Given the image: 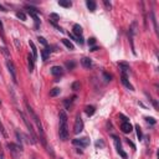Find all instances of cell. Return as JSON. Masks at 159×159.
<instances>
[{
    "instance_id": "6da1fadb",
    "label": "cell",
    "mask_w": 159,
    "mask_h": 159,
    "mask_svg": "<svg viewBox=\"0 0 159 159\" xmlns=\"http://www.w3.org/2000/svg\"><path fill=\"white\" fill-rule=\"evenodd\" d=\"M25 104H26L27 113L30 114V117L32 118V120L36 123V127H37V130H39V134H40V140H41V143H42L45 147H47V143H46V137H45V132H43V127H42V124H41V122H40V118L37 117V114L34 112V109L31 108V106H30L27 102H26Z\"/></svg>"
},
{
    "instance_id": "7a4b0ae2",
    "label": "cell",
    "mask_w": 159,
    "mask_h": 159,
    "mask_svg": "<svg viewBox=\"0 0 159 159\" xmlns=\"http://www.w3.org/2000/svg\"><path fill=\"white\" fill-rule=\"evenodd\" d=\"M60 127H58V135L61 140H67L68 139V127H67V114L65 111L60 112Z\"/></svg>"
},
{
    "instance_id": "3957f363",
    "label": "cell",
    "mask_w": 159,
    "mask_h": 159,
    "mask_svg": "<svg viewBox=\"0 0 159 159\" xmlns=\"http://www.w3.org/2000/svg\"><path fill=\"white\" fill-rule=\"evenodd\" d=\"M20 116L22 117V120H24L25 125L27 127V130H29L30 137H31V143H32V144H35V143L37 142V135L35 134V130H34V125H32V123L27 119V117L24 114V112H20Z\"/></svg>"
},
{
    "instance_id": "277c9868",
    "label": "cell",
    "mask_w": 159,
    "mask_h": 159,
    "mask_svg": "<svg viewBox=\"0 0 159 159\" xmlns=\"http://www.w3.org/2000/svg\"><path fill=\"white\" fill-rule=\"evenodd\" d=\"M6 145H7V148H9L10 153L12 154V157H14V158H19V157H20V154L22 153V147H21V145H19V144H15V143H7Z\"/></svg>"
},
{
    "instance_id": "5b68a950",
    "label": "cell",
    "mask_w": 159,
    "mask_h": 159,
    "mask_svg": "<svg viewBox=\"0 0 159 159\" xmlns=\"http://www.w3.org/2000/svg\"><path fill=\"white\" fill-rule=\"evenodd\" d=\"M83 130V120L81 118V116L78 114L75 119V124H73V133L75 134H80Z\"/></svg>"
},
{
    "instance_id": "8992f818",
    "label": "cell",
    "mask_w": 159,
    "mask_h": 159,
    "mask_svg": "<svg viewBox=\"0 0 159 159\" xmlns=\"http://www.w3.org/2000/svg\"><path fill=\"white\" fill-rule=\"evenodd\" d=\"M6 67L9 70V73L11 75V78L14 81V83H17V78H16V68H15V65L11 60H7L6 61Z\"/></svg>"
},
{
    "instance_id": "52a82bcc",
    "label": "cell",
    "mask_w": 159,
    "mask_h": 159,
    "mask_svg": "<svg viewBox=\"0 0 159 159\" xmlns=\"http://www.w3.org/2000/svg\"><path fill=\"white\" fill-rule=\"evenodd\" d=\"M112 137H113V139H114V144H116L117 153H118L123 159H127V154H125V152H123V148H122V144H120L119 138H118V137H116V135H112Z\"/></svg>"
},
{
    "instance_id": "ba28073f",
    "label": "cell",
    "mask_w": 159,
    "mask_h": 159,
    "mask_svg": "<svg viewBox=\"0 0 159 159\" xmlns=\"http://www.w3.org/2000/svg\"><path fill=\"white\" fill-rule=\"evenodd\" d=\"M72 144L84 148V147H87V145L89 144V139H88L87 137H82V138H75V139L72 140Z\"/></svg>"
},
{
    "instance_id": "9c48e42d",
    "label": "cell",
    "mask_w": 159,
    "mask_h": 159,
    "mask_svg": "<svg viewBox=\"0 0 159 159\" xmlns=\"http://www.w3.org/2000/svg\"><path fill=\"white\" fill-rule=\"evenodd\" d=\"M51 75L55 76L56 78H58L63 75V68L61 66H52L51 67Z\"/></svg>"
},
{
    "instance_id": "30bf717a",
    "label": "cell",
    "mask_w": 159,
    "mask_h": 159,
    "mask_svg": "<svg viewBox=\"0 0 159 159\" xmlns=\"http://www.w3.org/2000/svg\"><path fill=\"white\" fill-rule=\"evenodd\" d=\"M118 66H119V68H120V71H122V75H129L130 73V67H129V65L128 63H125V62H120V63H118Z\"/></svg>"
},
{
    "instance_id": "8fae6325",
    "label": "cell",
    "mask_w": 159,
    "mask_h": 159,
    "mask_svg": "<svg viewBox=\"0 0 159 159\" xmlns=\"http://www.w3.org/2000/svg\"><path fill=\"white\" fill-rule=\"evenodd\" d=\"M132 129H133V125H132L129 122H122V124H120V130H122L123 133H130Z\"/></svg>"
},
{
    "instance_id": "7c38bea8",
    "label": "cell",
    "mask_w": 159,
    "mask_h": 159,
    "mask_svg": "<svg viewBox=\"0 0 159 159\" xmlns=\"http://www.w3.org/2000/svg\"><path fill=\"white\" fill-rule=\"evenodd\" d=\"M82 27L78 25V24H75L73 25V27H72V35H75V36H77V37H81L82 36Z\"/></svg>"
},
{
    "instance_id": "4fadbf2b",
    "label": "cell",
    "mask_w": 159,
    "mask_h": 159,
    "mask_svg": "<svg viewBox=\"0 0 159 159\" xmlns=\"http://www.w3.org/2000/svg\"><path fill=\"white\" fill-rule=\"evenodd\" d=\"M120 81H122V83L128 88V89H130V91H134V87L130 84V82L128 81V77L125 76V75H122L120 76Z\"/></svg>"
},
{
    "instance_id": "5bb4252c",
    "label": "cell",
    "mask_w": 159,
    "mask_h": 159,
    "mask_svg": "<svg viewBox=\"0 0 159 159\" xmlns=\"http://www.w3.org/2000/svg\"><path fill=\"white\" fill-rule=\"evenodd\" d=\"M27 66H29V71L32 72L34 71V67H35V58L30 53L27 55Z\"/></svg>"
},
{
    "instance_id": "9a60e30c",
    "label": "cell",
    "mask_w": 159,
    "mask_h": 159,
    "mask_svg": "<svg viewBox=\"0 0 159 159\" xmlns=\"http://www.w3.org/2000/svg\"><path fill=\"white\" fill-rule=\"evenodd\" d=\"M81 65H82L84 68H89V67L92 66V60H91L89 57H83V58L81 60Z\"/></svg>"
},
{
    "instance_id": "2e32d148",
    "label": "cell",
    "mask_w": 159,
    "mask_h": 159,
    "mask_svg": "<svg viewBox=\"0 0 159 159\" xmlns=\"http://www.w3.org/2000/svg\"><path fill=\"white\" fill-rule=\"evenodd\" d=\"M50 53H51V48H50L48 46H46V47H45V48L41 51V56H42V60H43V61H46V60L48 58Z\"/></svg>"
},
{
    "instance_id": "e0dca14e",
    "label": "cell",
    "mask_w": 159,
    "mask_h": 159,
    "mask_svg": "<svg viewBox=\"0 0 159 159\" xmlns=\"http://www.w3.org/2000/svg\"><path fill=\"white\" fill-rule=\"evenodd\" d=\"M75 98H76V96H72V97H70V98H66V99L63 101V104H65V107H66L67 109H70V108H71V106H72V103H73Z\"/></svg>"
},
{
    "instance_id": "ac0fdd59",
    "label": "cell",
    "mask_w": 159,
    "mask_h": 159,
    "mask_svg": "<svg viewBox=\"0 0 159 159\" xmlns=\"http://www.w3.org/2000/svg\"><path fill=\"white\" fill-rule=\"evenodd\" d=\"M86 5H87V7L91 12H93L96 10V2L93 0H86Z\"/></svg>"
},
{
    "instance_id": "d6986e66",
    "label": "cell",
    "mask_w": 159,
    "mask_h": 159,
    "mask_svg": "<svg viewBox=\"0 0 159 159\" xmlns=\"http://www.w3.org/2000/svg\"><path fill=\"white\" fill-rule=\"evenodd\" d=\"M84 112H86V114H87L88 117H91V116H93V113L96 112V108H94V106H87V107L84 108Z\"/></svg>"
},
{
    "instance_id": "ffe728a7",
    "label": "cell",
    "mask_w": 159,
    "mask_h": 159,
    "mask_svg": "<svg viewBox=\"0 0 159 159\" xmlns=\"http://www.w3.org/2000/svg\"><path fill=\"white\" fill-rule=\"evenodd\" d=\"M62 43H63L68 50H75V46H73V43H72L70 40H67V39H62Z\"/></svg>"
},
{
    "instance_id": "44dd1931",
    "label": "cell",
    "mask_w": 159,
    "mask_h": 159,
    "mask_svg": "<svg viewBox=\"0 0 159 159\" xmlns=\"http://www.w3.org/2000/svg\"><path fill=\"white\" fill-rule=\"evenodd\" d=\"M60 6H63V7H70V6H72V2L70 1V0H58V2H57Z\"/></svg>"
},
{
    "instance_id": "7402d4cb",
    "label": "cell",
    "mask_w": 159,
    "mask_h": 159,
    "mask_svg": "<svg viewBox=\"0 0 159 159\" xmlns=\"http://www.w3.org/2000/svg\"><path fill=\"white\" fill-rule=\"evenodd\" d=\"M29 45H30V47H31V50H32V57L36 60V58H37V50H36V46H35V43H34L32 41H29Z\"/></svg>"
},
{
    "instance_id": "603a6c76",
    "label": "cell",
    "mask_w": 159,
    "mask_h": 159,
    "mask_svg": "<svg viewBox=\"0 0 159 159\" xmlns=\"http://www.w3.org/2000/svg\"><path fill=\"white\" fill-rule=\"evenodd\" d=\"M16 17L20 19L21 21H26V14L22 12V11H17V12H16Z\"/></svg>"
},
{
    "instance_id": "cb8c5ba5",
    "label": "cell",
    "mask_w": 159,
    "mask_h": 159,
    "mask_svg": "<svg viewBox=\"0 0 159 159\" xmlns=\"http://www.w3.org/2000/svg\"><path fill=\"white\" fill-rule=\"evenodd\" d=\"M150 19H152V22H153V25H154V30H155V32H158V26H157V20H155V15H154V12H153V11L150 12Z\"/></svg>"
},
{
    "instance_id": "d4e9b609",
    "label": "cell",
    "mask_w": 159,
    "mask_h": 159,
    "mask_svg": "<svg viewBox=\"0 0 159 159\" xmlns=\"http://www.w3.org/2000/svg\"><path fill=\"white\" fill-rule=\"evenodd\" d=\"M60 88H57V87H55V88H52L51 91H50V96L51 97H55V96H57V94H60Z\"/></svg>"
},
{
    "instance_id": "484cf974",
    "label": "cell",
    "mask_w": 159,
    "mask_h": 159,
    "mask_svg": "<svg viewBox=\"0 0 159 159\" xmlns=\"http://www.w3.org/2000/svg\"><path fill=\"white\" fill-rule=\"evenodd\" d=\"M58 19H60V16H58L57 14H53V12H52V14H50V20H51V22H52V24H55V21H57Z\"/></svg>"
},
{
    "instance_id": "4316f807",
    "label": "cell",
    "mask_w": 159,
    "mask_h": 159,
    "mask_svg": "<svg viewBox=\"0 0 159 159\" xmlns=\"http://www.w3.org/2000/svg\"><path fill=\"white\" fill-rule=\"evenodd\" d=\"M135 129H137V137H138V139L142 140V138H143V133H142L140 127H139V125H135Z\"/></svg>"
},
{
    "instance_id": "83f0119b",
    "label": "cell",
    "mask_w": 159,
    "mask_h": 159,
    "mask_svg": "<svg viewBox=\"0 0 159 159\" xmlns=\"http://www.w3.org/2000/svg\"><path fill=\"white\" fill-rule=\"evenodd\" d=\"M0 36H1V40L2 42H5V35H4V27H2V22L0 21Z\"/></svg>"
},
{
    "instance_id": "f1b7e54d",
    "label": "cell",
    "mask_w": 159,
    "mask_h": 159,
    "mask_svg": "<svg viewBox=\"0 0 159 159\" xmlns=\"http://www.w3.org/2000/svg\"><path fill=\"white\" fill-rule=\"evenodd\" d=\"M75 65H76V63H75L73 61H71V62H66V67H67L68 70H73V68H75Z\"/></svg>"
},
{
    "instance_id": "f546056e",
    "label": "cell",
    "mask_w": 159,
    "mask_h": 159,
    "mask_svg": "<svg viewBox=\"0 0 159 159\" xmlns=\"http://www.w3.org/2000/svg\"><path fill=\"white\" fill-rule=\"evenodd\" d=\"M37 40H39V42H41V43H42V45H43L45 47L47 46V42H46L45 37H42V36H39V37H37Z\"/></svg>"
},
{
    "instance_id": "4dcf8cb0",
    "label": "cell",
    "mask_w": 159,
    "mask_h": 159,
    "mask_svg": "<svg viewBox=\"0 0 159 159\" xmlns=\"http://www.w3.org/2000/svg\"><path fill=\"white\" fill-rule=\"evenodd\" d=\"M71 87H72V89H73V91H77V89H80V82H73Z\"/></svg>"
},
{
    "instance_id": "1f68e13d",
    "label": "cell",
    "mask_w": 159,
    "mask_h": 159,
    "mask_svg": "<svg viewBox=\"0 0 159 159\" xmlns=\"http://www.w3.org/2000/svg\"><path fill=\"white\" fill-rule=\"evenodd\" d=\"M0 133L4 135V137H6L7 134H6V130H5V128H4V125H2V123L0 122Z\"/></svg>"
},
{
    "instance_id": "d6a6232c",
    "label": "cell",
    "mask_w": 159,
    "mask_h": 159,
    "mask_svg": "<svg viewBox=\"0 0 159 159\" xmlns=\"http://www.w3.org/2000/svg\"><path fill=\"white\" fill-rule=\"evenodd\" d=\"M103 4L106 5V7H107V10H111V7H112V4H111L109 1H107V0H103Z\"/></svg>"
},
{
    "instance_id": "836d02e7",
    "label": "cell",
    "mask_w": 159,
    "mask_h": 159,
    "mask_svg": "<svg viewBox=\"0 0 159 159\" xmlns=\"http://www.w3.org/2000/svg\"><path fill=\"white\" fill-rule=\"evenodd\" d=\"M145 120H147L148 123H150V124H155V119H154V118H152V117H147V118H145Z\"/></svg>"
},
{
    "instance_id": "e575fe53",
    "label": "cell",
    "mask_w": 159,
    "mask_h": 159,
    "mask_svg": "<svg viewBox=\"0 0 159 159\" xmlns=\"http://www.w3.org/2000/svg\"><path fill=\"white\" fill-rule=\"evenodd\" d=\"M94 43H96V39H94V37H91V39L88 40V45H89V46H93Z\"/></svg>"
},
{
    "instance_id": "d590c367",
    "label": "cell",
    "mask_w": 159,
    "mask_h": 159,
    "mask_svg": "<svg viewBox=\"0 0 159 159\" xmlns=\"http://www.w3.org/2000/svg\"><path fill=\"white\" fill-rule=\"evenodd\" d=\"M96 147H104V143H103V140H102V139L97 140V142H96Z\"/></svg>"
},
{
    "instance_id": "8d00e7d4",
    "label": "cell",
    "mask_w": 159,
    "mask_h": 159,
    "mask_svg": "<svg viewBox=\"0 0 159 159\" xmlns=\"http://www.w3.org/2000/svg\"><path fill=\"white\" fill-rule=\"evenodd\" d=\"M103 76L106 77V81H111V80H112V76H111V75H108L107 72H103Z\"/></svg>"
},
{
    "instance_id": "74e56055",
    "label": "cell",
    "mask_w": 159,
    "mask_h": 159,
    "mask_svg": "<svg viewBox=\"0 0 159 159\" xmlns=\"http://www.w3.org/2000/svg\"><path fill=\"white\" fill-rule=\"evenodd\" d=\"M119 118H122V120H123V122H129V120H128V118H127L125 116H123V114H119Z\"/></svg>"
},
{
    "instance_id": "f35d334b",
    "label": "cell",
    "mask_w": 159,
    "mask_h": 159,
    "mask_svg": "<svg viewBox=\"0 0 159 159\" xmlns=\"http://www.w3.org/2000/svg\"><path fill=\"white\" fill-rule=\"evenodd\" d=\"M97 50H98V47H97V46H92V47L89 48V51H97Z\"/></svg>"
},
{
    "instance_id": "ab89813d",
    "label": "cell",
    "mask_w": 159,
    "mask_h": 159,
    "mask_svg": "<svg viewBox=\"0 0 159 159\" xmlns=\"http://www.w3.org/2000/svg\"><path fill=\"white\" fill-rule=\"evenodd\" d=\"M0 10H1V11H4V12H5V11H7V10H6V7H4L1 4H0Z\"/></svg>"
},
{
    "instance_id": "60d3db41",
    "label": "cell",
    "mask_w": 159,
    "mask_h": 159,
    "mask_svg": "<svg viewBox=\"0 0 159 159\" xmlns=\"http://www.w3.org/2000/svg\"><path fill=\"white\" fill-rule=\"evenodd\" d=\"M0 159H5V158H4V154H2V153H0Z\"/></svg>"
},
{
    "instance_id": "b9f144b4",
    "label": "cell",
    "mask_w": 159,
    "mask_h": 159,
    "mask_svg": "<svg viewBox=\"0 0 159 159\" xmlns=\"http://www.w3.org/2000/svg\"><path fill=\"white\" fill-rule=\"evenodd\" d=\"M0 104H1V102H0Z\"/></svg>"
}]
</instances>
